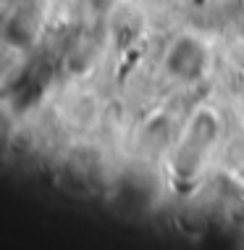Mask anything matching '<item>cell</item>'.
Returning <instances> with one entry per match:
<instances>
[{
    "label": "cell",
    "mask_w": 244,
    "mask_h": 250,
    "mask_svg": "<svg viewBox=\"0 0 244 250\" xmlns=\"http://www.w3.org/2000/svg\"><path fill=\"white\" fill-rule=\"evenodd\" d=\"M166 74L176 82H197L207 69V48L197 37H179L166 53Z\"/></svg>",
    "instance_id": "7a4b0ae2"
},
{
    "label": "cell",
    "mask_w": 244,
    "mask_h": 250,
    "mask_svg": "<svg viewBox=\"0 0 244 250\" xmlns=\"http://www.w3.org/2000/svg\"><path fill=\"white\" fill-rule=\"evenodd\" d=\"M218 132H221V121L215 111L202 108V111L194 113V119L189 121L187 132L181 134L171 158V171L176 174V179L181 182L197 179L202 164L207 161V153L213 150L215 140H218Z\"/></svg>",
    "instance_id": "6da1fadb"
}]
</instances>
